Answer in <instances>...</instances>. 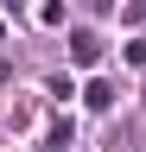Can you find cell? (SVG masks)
Masks as SVG:
<instances>
[{
    "label": "cell",
    "instance_id": "cell-1",
    "mask_svg": "<svg viewBox=\"0 0 146 152\" xmlns=\"http://www.w3.org/2000/svg\"><path fill=\"white\" fill-rule=\"evenodd\" d=\"M70 64H76V70H95L102 64V38L95 32H70Z\"/></svg>",
    "mask_w": 146,
    "mask_h": 152
},
{
    "label": "cell",
    "instance_id": "cell-5",
    "mask_svg": "<svg viewBox=\"0 0 146 152\" xmlns=\"http://www.w3.org/2000/svg\"><path fill=\"white\" fill-rule=\"evenodd\" d=\"M140 7H146V0H140Z\"/></svg>",
    "mask_w": 146,
    "mask_h": 152
},
{
    "label": "cell",
    "instance_id": "cell-3",
    "mask_svg": "<svg viewBox=\"0 0 146 152\" xmlns=\"http://www.w3.org/2000/svg\"><path fill=\"white\" fill-rule=\"evenodd\" d=\"M38 26H64V0H45V7H38Z\"/></svg>",
    "mask_w": 146,
    "mask_h": 152
},
{
    "label": "cell",
    "instance_id": "cell-2",
    "mask_svg": "<svg viewBox=\"0 0 146 152\" xmlns=\"http://www.w3.org/2000/svg\"><path fill=\"white\" fill-rule=\"evenodd\" d=\"M83 102L95 108V114H108V108H114V83H89V89H83Z\"/></svg>",
    "mask_w": 146,
    "mask_h": 152
},
{
    "label": "cell",
    "instance_id": "cell-4",
    "mask_svg": "<svg viewBox=\"0 0 146 152\" xmlns=\"http://www.w3.org/2000/svg\"><path fill=\"white\" fill-rule=\"evenodd\" d=\"M51 152H64V146H57V140H51Z\"/></svg>",
    "mask_w": 146,
    "mask_h": 152
}]
</instances>
